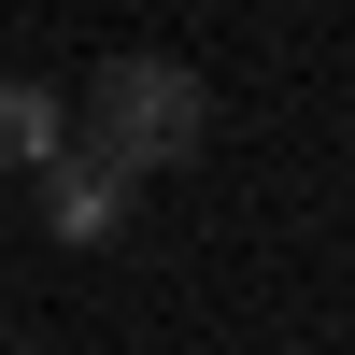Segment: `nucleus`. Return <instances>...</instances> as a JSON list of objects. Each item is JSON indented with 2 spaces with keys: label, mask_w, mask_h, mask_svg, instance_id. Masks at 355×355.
Masks as SVG:
<instances>
[{
  "label": "nucleus",
  "mask_w": 355,
  "mask_h": 355,
  "mask_svg": "<svg viewBox=\"0 0 355 355\" xmlns=\"http://www.w3.org/2000/svg\"><path fill=\"white\" fill-rule=\"evenodd\" d=\"M28 185H43V227L57 242H114V227H128V171H100V157H57V171H28Z\"/></svg>",
  "instance_id": "f03ea898"
},
{
  "label": "nucleus",
  "mask_w": 355,
  "mask_h": 355,
  "mask_svg": "<svg viewBox=\"0 0 355 355\" xmlns=\"http://www.w3.org/2000/svg\"><path fill=\"white\" fill-rule=\"evenodd\" d=\"M57 157H71V100L28 85V71H0V171H57Z\"/></svg>",
  "instance_id": "7ed1b4c3"
},
{
  "label": "nucleus",
  "mask_w": 355,
  "mask_h": 355,
  "mask_svg": "<svg viewBox=\"0 0 355 355\" xmlns=\"http://www.w3.org/2000/svg\"><path fill=\"white\" fill-rule=\"evenodd\" d=\"M71 142L100 171H185L199 142H214V85L185 71V57H157V43H128V57H100L85 71V100H71Z\"/></svg>",
  "instance_id": "f257e3e1"
}]
</instances>
